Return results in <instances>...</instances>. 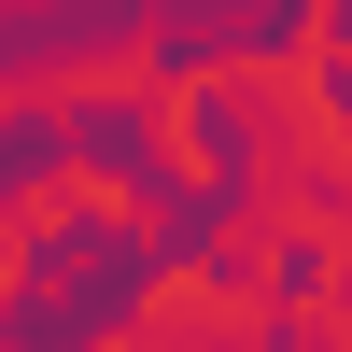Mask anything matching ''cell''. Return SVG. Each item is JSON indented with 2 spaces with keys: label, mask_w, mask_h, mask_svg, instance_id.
I'll return each instance as SVG.
<instances>
[{
  "label": "cell",
  "mask_w": 352,
  "mask_h": 352,
  "mask_svg": "<svg viewBox=\"0 0 352 352\" xmlns=\"http://www.w3.org/2000/svg\"><path fill=\"white\" fill-rule=\"evenodd\" d=\"M56 169H85L71 155V99H0V240H14V197L56 184Z\"/></svg>",
  "instance_id": "7a4b0ae2"
},
{
  "label": "cell",
  "mask_w": 352,
  "mask_h": 352,
  "mask_svg": "<svg viewBox=\"0 0 352 352\" xmlns=\"http://www.w3.org/2000/svg\"><path fill=\"white\" fill-rule=\"evenodd\" d=\"M169 268H184L169 226H127V212H99V197H71V212H43L28 254L0 268V352H99V338H127V310L155 296Z\"/></svg>",
  "instance_id": "6da1fadb"
}]
</instances>
